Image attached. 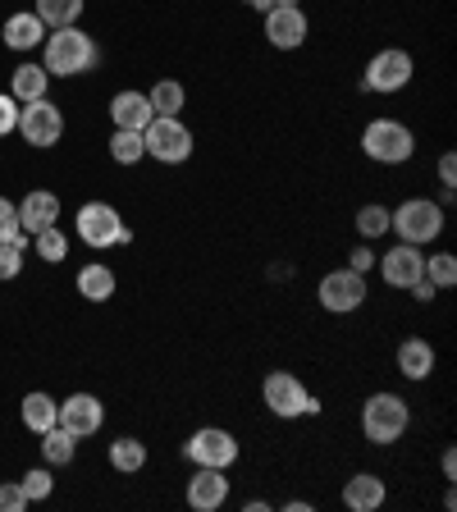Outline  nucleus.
I'll use <instances>...</instances> for the list:
<instances>
[{"label": "nucleus", "instance_id": "f257e3e1", "mask_svg": "<svg viewBox=\"0 0 457 512\" xmlns=\"http://www.w3.org/2000/svg\"><path fill=\"white\" fill-rule=\"evenodd\" d=\"M46 74L55 78H78V74H92L96 64H101V46L87 37V32L78 28H55V37H46Z\"/></svg>", "mask_w": 457, "mask_h": 512}, {"label": "nucleus", "instance_id": "f03ea898", "mask_svg": "<svg viewBox=\"0 0 457 512\" xmlns=\"http://www.w3.org/2000/svg\"><path fill=\"white\" fill-rule=\"evenodd\" d=\"M362 151L371 160H380V165H403V160H412L416 138L412 128L398 124V119H371L362 133Z\"/></svg>", "mask_w": 457, "mask_h": 512}, {"label": "nucleus", "instance_id": "7ed1b4c3", "mask_svg": "<svg viewBox=\"0 0 457 512\" xmlns=\"http://www.w3.org/2000/svg\"><path fill=\"white\" fill-rule=\"evenodd\" d=\"M407 421H412V412H407V403L398 394H375V398H366V407H362V430L371 444H394V439H403Z\"/></svg>", "mask_w": 457, "mask_h": 512}, {"label": "nucleus", "instance_id": "20e7f679", "mask_svg": "<svg viewBox=\"0 0 457 512\" xmlns=\"http://www.w3.org/2000/svg\"><path fill=\"white\" fill-rule=\"evenodd\" d=\"M261 394H266V407L275 416H316L320 412V398L307 394V384L298 380V375H288V371H270L266 384H261Z\"/></svg>", "mask_w": 457, "mask_h": 512}, {"label": "nucleus", "instance_id": "39448f33", "mask_svg": "<svg viewBox=\"0 0 457 512\" xmlns=\"http://www.w3.org/2000/svg\"><path fill=\"white\" fill-rule=\"evenodd\" d=\"M389 229H398V238L412 247L430 243V238H439V229H444V211H439L430 197H412V202H403L394 215H389Z\"/></svg>", "mask_w": 457, "mask_h": 512}, {"label": "nucleus", "instance_id": "423d86ee", "mask_svg": "<svg viewBox=\"0 0 457 512\" xmlns=\"http://www.w3.org/2000/svg\"><path fill=\"white\" fill-rule=\"evenodd\" d=\"M142 147H147V156L165 160V165H183L192 156V133L179 124V115H156L142 128Z\"/></svg>", "mask_w": 457, "mask_h": 512}, {"label": "nucleus", "instance_id": "0eeeda50", "mask_svg": "<svg viewBox=\"0 0 457 512\" xmlns=\"http://www.w3.org/2000/svg\"><path fill=\"white\" fill-rule=\"evenodd\" d=\"M19 133H23V142H28V147H55V142L64 138V110L55 106V101H46V96L23 101Z\"/></svg>", "mask_w": 457, "mask_h": 512}, {"label": "nucleus", "instance_id": "6e6552de", "mask_svg": "<svg viewBox=\"0 0 457 512\" xmlns=\"http://www.w3.org/2000/svg\"><path fill=\"white\" fill-rule=\"evenodd\" d=\"M78 238H83L87 247H115V243H133V234L124 229V220H119L115 206L106 202H87L83 211H78Z\"/></svg>", "mask_w": 457, "mask_h": 512}, {"label": "nucleus", "instance_id": "1a4fd4ad", "mask_svg": "<svg viewBox=\"0 0 457 512\" xmlns=\"http://www.w3.org/2000/svg\"><path fill=\"white\" fill-rule=\"evenodd\" d=\"M197 467H220V471H229L238 462V439L229 435V430H220V426H206V430H197V435L188 439V448H183Z\"/></svg>", "mask_w": 457, "mask_h": 512}, {"label": "nucleus", "instance_id": "9d476101", "mask_svg": "<svg viewBox=\"0 0 457 512\" xmlns=\"http://www.w3.org/2000/svg\"><path fill=\"white\" fill-rule=\"evenodd\" d=\"M366 302V279L357 270H330L320 279V307L334 311V316H348Z\"/></svg>", "mask_w": 457, "mask_h": 512}, {"label": "nucleus", "instance_id": "9b49d317", "mask_svg": "<svg viewBox=\"0 0 457 512\" xmlns=\"http://www.w3.org/2000/svg\"><path fill=\"white\" fill-rule=\"evenodd\" d=\"M407 83H412V55L407 51H380L366 64V78H362L366 92H403Z\"/></svg>", "mask_w": 457, "mask_h": 512}, {"label": "nucleus", "instance_id": "f8f14e48", "mask_svg": "<svg viewBox=\"0 0 457 512\" xmlns=\"http://www.w3.org/2000/svg\"><path fill=\"white\" fill-rule=\"evenodd\" d=\"M64 430L74 439H87V435H96L101 430V421H106V407H101V398H92V394H74V398H64L60 403V416H55Z\"/></svg>", "mask_w": 457, "mask_h": 512}, {"label": "nucleus", "instance_id": "ddd939ff", "mask_svg": "<svg viewBox=\"0 0 457 512\" xmlns=\"http://www.w3.org/2000/svg\"><path fill=\"white\" fill-rule=\"evenodd\" d=\"M266 37L279 51H298V46L307 42V14H302L298 5H275V10H266Z\"/></svg>", "mask_w": 457, "mask_h": 512}, {"label": "nucleus", "instance_id": "4468645a", "mask_svg": "<svg viewBox=\"0 0 457 512\" xmlns=\"http://www.w3.org/2000/svg\"><path fill=\"white\" fill-rule=\"evenodd\" d=\"M375 261H380V275H384V284H394V288H412L416 279L426 275V256L416 252L412 243H398L394 252L375 256Z\"/></svg>", "mask_w": 457, "mask_h": 512}, {"label": "nucleus", "instance_id": "2eb2a0df", "mask_svg": "<svg viewBox=\"0 0 457 512\" xmlns=\"http://www.w3.org/2000/svg\"><path fill=\"white\" fill-rule=\"evenodd\" d=\"M229 499V476L220 467H197V476L188 480V503L197 512H215Z\"/></svg>", "mask_w": 457, "mask_h": 512}, {"label": "nucleus", "instance_id": "dca6fc26", "mask_svg": "<svg viewBox=\"0 0 457 512\" xmlns=\"http://www.w3.org/2000/svg\"><path fill=\"white\" fill-rule=\"evenodd\" d=\"M60 220V202H55V192H28L19 202V224L23 234H42L51 224Z\"/></svg>", "mask_w": 457, "mask_h": 512}, {"label": "nucleus", "instance_id": "f3484780", "mask_svg": "<svg viewBox=\"0 0 457 512\" xmlns=\"http://www.w3.org/2000/svg\"><path fill=\"white\" fill-rule=\"evenodd\" d=\"M110 119H115V128H133V133H142V128L156 119V110H151V101L142 92H119L115 101H110Z\"/></svg>", "mask_w": 457, "mask_h": 512}, {"label": "nucleus", "instance_id": "a211bd4d", "mask_svg": "<svg viewBox=\"0 0 457 512\" xmlns=\"http://www.w3.org/2000/svg\"><path fill=\"white\" fill-rule=\"evenodd\" d=\"M343 503H348L352 512H375L384 503V480L371 476V471H357V476L343 485Z\"/></svg>", "mask_w": 457, "mask_h": 512}, {"label": "nucleus", "instance_id": "6ab92c4d", "mask_svg": "<svg viewBox=\"0 0 457 512\" xmlns=\"http://www.w3.org/2000/svg\"><path fill=\"white\" fill-rule=\"evenodd\" d=\"M398 371H403L407 380H426V375L435 371V348H430L426 339H403L398 343Z\"/></svg>", "mask_w": 457, "mask_h": 512}, {"label": "nucleus", "instance_id": "aec40b11", "mask_svg": "<svg viewBox=\"0 0 457 512\" xmlns=\"http://www.w3.org/2000/svg\"><path fill=\"white\" fill-rule=\"evenodd\" d=\"M42 42H46V23L37 14H14L5 23V46L10 51H32V46H42Z\"/></svg>", "mask_w": 457, "mask_h": 512}, {"label": "nucleus", "instance_id": "412c9836", "mask_svg": "<svg viewBox=\"0 0 457 512\" xmlns=\"http://www.w3.org/2000/svg\"><path fill=\"white\" fill-rule=\"evenodd\" d=\"M78 293H83L87 302H106V298H115V270L101 266V261L83 266V270H78Z\"/></svg>", "mask_w": 457, "mask_h": 512}, {"label": "nucleus", "instance_id": "4be33fe9", "mask_svg": "<svg viewBox=\"0 0 457 512\" xmlns=\"http://www.w3.org/2000/svg\"><path fill=\"white\" fill-rule=\"evenodd\" d=\"M55 416H60V403H55L51 394H28V398H23V426H28V430H37V435H42V430L55 426Z\"/></svg>", "mask_w": 457, "mask_h": 512}, {"label": "nucleus", "instance_id": "5701e85b", "mask_svg": "<svg viewBox=\"0 0 457 512\" xmlns=\"http://www.w3.org/2000/svg\"><path fill=\"white\" fill-rule=\"evenodd\" d=\"M74 448H78V439L69 435L60 421H55L51 430H42V458L51 462V467H64V462H74Z\"/></svg>", "mask_w": 457, "mask_h": 512}, {"label": "nucleus", "instance_id": "b1692460", "mask_svg": "<svg viewBox=\"0 0 457 512\" xmlns=\"http://www.w3.org/2000/svg\"><path fill=\"white\" fill-rule=\"evenodd\" d=\"M46 83H51V74H46L42 64H19L14 69V101H37V96H46Z\"/></svg>", "mask_w": 457, "mask_h": 512}, {"label": "nucleus", "instance_id": "393cba45", "mask_svg": "<svg viewBox=\"0 0 457 512\" xmlns=\"http://www.w3.org/2000/svg\"><path fill=\"white\" fill-rule=\"evenodd\" d=\"M37 19L51 23V28H74L78 14H83V0H37Z\"/></svg>", "mask_w": 457, "mask_h": 512}, {"label": "nucleus", "instance_id": "a878e982", "mask_svg": "<svg viewBox=\"0 0 457 512\" xmlns=\"http://www.w3.org/2000/svg\"><path fill=\"white\" fill-rule=\"evenodd\" d=\"M110 467L128 471V476L142 471L147 467V444H142V439H115V444H110Z\"/></svg>", "mask_w": 457, "mask_h": 512}, {"label": "nucleus", "instance_id": "bb28decb", "mask_svg": "<svg viewBox=\"0 0 457 512\" xmlns=\"http://www.w3.org/2000/svg\"><path fill=\"white\" fill-rule=\"evenodd\" d=\"M110 156H115L119 165H138V160L147 156L142 133H133V128H115V138H110Z\"/></svg>", "mask_w": 457, "mask_h": 512}, {"label": "nucleus", "instance_id": "cd10ccee", "mask_svg": "<svg viewBox=\"0 0 457 512\" xmlns=\"http://www.w3.org/2000/svg\"><path fill=\"white\" fill-rule=\"evenodd\" d=\"M151 110H156V115H179L183 110V87L174 83V78H160L156 87H151Z\"/></svg>", "mask_w": 457, "mask_h": 512}, {"label": "nucleus", "instance_id": "c85d7f7f", "mask_svg": "<svg viewBox=\"0 0 457 512\" xmlns=\"http://www.w3.org/2000/svg\"><path fill=\"white\" fill-rule=\"evenodd\" d=\"M32 238H37V243H32V247H37V256H42V261H51V266L69 256V238H64L60 224H51V229H42V234H32Z\"/></svg>", "mask_w": 457, "mask_h": 512}, {"label": "nucleus", "instance_id": "c756f323", "mask_svg": "<svg viewBox=\"0 0 457 512\" xmlns=\"http://www.w3.org/2000/svg\"><path fill=\"white\" fill-rule=\"evenodd\" d=\"M426 279H430L435 288H453V284H457V256H453V252L430 256V261H426Z\"/></svg>", "mask_w": 457, "mask_h": 512}, {"label": "nucleus", "instance_id": "7c9ffc66", "mask_svg": "<svg viewBox=\"0 0 457 512\" xmlns=\"http://www.w3.org/2000/svg\"><path fill=\"white\" fill-rule=\"evenodd\" d=\"M357 229H362L366 238L389 234V211H384V206H362V211H357Z\"/></svg>", "mask_w": 457, "mask_h": 512}, {"label": "nucleus", "instance_id": "2f4dec72", "mask_svg": "<svg viewBox=\"0 0 457 512\" xmlns=\"http://www.w3.org/2000/svg\"><path fill=\"white\" fill-rule=\"evenodd\" d=\"M19 485H23V494H28V503H32V499H51V490H55L51 471H28Z\"/></svg>", "mask_w": 457, "mask_h": 512}, {"label": "nucleus", "instance_id": "473e14b6", "mask_svg": "<svg viewBox=\"0 0 457 512\" xmlns=\"http://www.w3.org/2000/svg\"><path fill=\"white\" fill-rule=\"evenodd\" d=\"M19 234H23V224H19V206L0 197V243H14Z\"/></svg>", "mask_w": 457, "mask_h": 512}, {"label": "nucleus", "instance_id": "72a5a7b5", "mask_svg": "<svg viewBox=\"0 0 457 512\" xmlns=\"http://www.w3.org/2000/svg\"><path fill=\"white\" fill-rule=\"evenodd\" d=\"M23 270V247L19 243H0V279H14Z\"/></svg>", "mask_w": 457, "mask_h": 512}, {"label": "nucleus", "instance_id": "f704fd0d", "mask_svg": "<svg viewBox=\"0 0 457 512\" xmlns=\"http://www.w3.org/2000/svg\"><path fill=\"white\" fill-rule=\"evenodd\" d=\"M23 508H28L23 485H0V512H23Z\"/></svg>", "mask_w": 457, "mask_h": 512}, {"label": "nucleus", "instance_id": "c9c22d12", "mask_svg": "<svg viewBox=\"0 0 457 512\" xmlns=\"http://www.w3.org/2000/svg\"><path fill=\"white\" fill-rule=\"evenodd\" d=\"M14 128H19V101H14V96H0V138L14 133Z\"/></svg>", "mask_w": 457, "mask_h": 512}, {"label": "nucleus", "instance_id": "e433bc0d", "mask_svg": "<svg viewBox=\"0 0 457 512\" xmlns=\"http://www.w3.org/2000/svg\"><path fill=\"white\" fill-rule=\"evenodd\" d=\"M371 266H375V252H371V247H357V252L348 256V270H357V275H366Z\"/></svg>", "mask_w": 457, "mask_h": 512}, {"label": "nucleus", "instance_id": "4c0bfd02", "mask_svg": "<svg viewBox=\"0 0 457 512\" xmlns=\"http://www.w3.org/2000/svg\"><path fill=\"white\" fill-rule=\"evenodd\" d=\"M439 179H444V188H453V183H457V160H453V151L439 160Z\"/></svg>", "mask_w": 457, "mask_h": 512}, {"label": "nucleus", "instance_id": "58836bf2", "mask_svg": "<svg viewBox=\"0 0 457 512\" xmlns=\"http://www.w3.org/2000/svg\"><path fill=\"white\" fill-rule=\"evenodd\" d=\"M444 476H457V453H453V448L444 453Z\"/></svg>", "mask_w": 457, "mask_h": 512}, {"label": "nucleus", "instance_id": "ea45409f", "mask_svg": "<svg viewBox=\"0 0 457 512\" xmlns=\"http://www.w3.org/2000/svg\"><path fill=\"white\" fill-rule=\"evenodd\" d=\"M247 5H252V10H270V0H247Z\"/></svg>", "mask_w": 457, "mask_h": 512}, {"label": "nucleus", "instance_id": "a19ab883", "mask_svg": "<svg viewBox=\"0 0 457 512\" xmlns=\"http://www.w3.org/2000/svg\"><path fill=\"white\" fill-rule=\"evenodd\" d=\"M275 5H298V0H270V10H275Z\"/></svg>", "mask_w": 457, "mask_h": 512}]
</instances>
